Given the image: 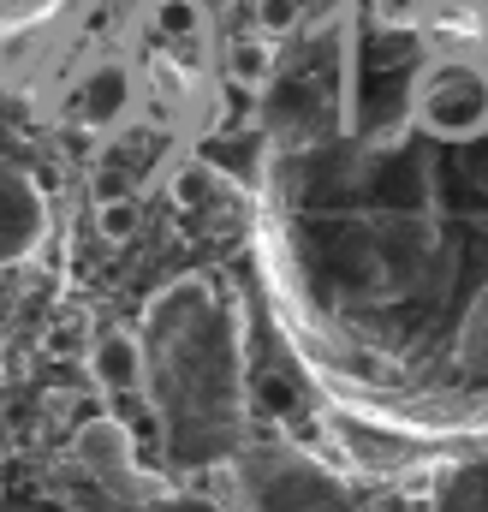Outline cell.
<instances>
[{
	"label": "cell",
	"mask_w": 488,
	"mask_h": 512,
	"mask_svg": "<svg viewBox=\"0 0 488 512\" xmlns=\"http://www.w3.org/2000/svg\"><path fill=\"white\" fill-rule=\"evenodd\" d=\"M84 370H90V382L102 387L108 399H143V387H149V364H143V346H137V334H125V328H108V334H96L90 340V352H84Z\"/></svg>",
	"instance_id": "cell-2"
},
{
	"label": "cell",
	"mask_w": 488,
	"mask_h": 512,
	"mask_svg": "<svg viewBox=\"0 0 488 512\" xmlns=\"http://www.w3.org/2000/svg\"><path fill=\"white\" fill-rule=\"evenodd\" d=\"M78 459L96 465V471H125L131 465V435H125L120 417H90L78 429Z\"/></svg>",
	"instance_id": "cell-4"
},
{
	"label": "cell",
	"mask_w": 488,
	"mask_h": 512,
	"mask_svg": "<svg viewBox=\"0 0 488 512\" xmlns=\"http://www.w3.org/2000/svg\"><path fill=\"white\" fill-rule=\"evenodd\" d=\"M149 24L161 36H197L203 30V6L197 0H149Z\"/></svg>",
	"instance_id": "cell-6"
},
{
	"label": "cell",
	"mask_w": 488,
	"mask_h": 512,
	"mask_svg": "<svg viewBox=\"0 0 488 512\" xmlns=\"http://www.w3.org/2000/svg\"><path fill=\"white\" fill-rule=\"evenodd\" d=\"M256 36H268V42H280V36H292V24H298V0H262L256 6Z\"/></svg>",
	"instance_id": "cell-10"
},
{
	"label": "cell",
	"mask_w": 488,
	"mask_h": 512,
	"mask_svg": "<svg viewBox=\"0 0 488 512\" xmlns=\"http://www.w3.org/2000/svg\"><path fill=\"white\" fill-rule=\"evenodd\" d=\"M149 512H227V507H221V501H209V495H191V489H185V495H161Z\"/></svg>",
	"instance_id": "cell-11"
},
{
	"label": "cell",
	"mask_w": 488,
	"mask_h": 512,
	"mask_svg": "<svg viewBox=\"0 0 488 512\" xmlns=\"http://www.w3.org/2000/svg\"><path fill=\"white\" fill-rule=\"evenodd\" d=\"M30 6H48V0H0V24L18 18V12H30Z\"/></svg>",
	"instance_id": "cell-12"
},
{
	"label": "cell",
	"mask_w": 488,
	"mask_h": 512,
	"mask_svg": "<svg viewBox=\"0 0 488 512\" xmlns=\"http://www.w3.org/2000/svg\"><path fill=\"white\" fill-rule=\"evenodd\" d=\"M125 108H131V72H125L120 60L90 66L84 84H78V114H84V126H120Z\"/></svg>",
	"instance_id": "cell-3"
},
{
	"label": "cell",
	"mask_w": 488,
	"mask_h": 512,
	"mask_svg": "<svg viewBox=\"0 0 488 512\" xmlns=\"http://www.w3.org/2000/svg\"><path fill=\"white\" fill-rule=\"evenodd\" d=\"M96 227H102L108 245H125V239L137 233V203H131V197H108V203L96 209Z\"/></svg>",
	"instance_id": "cell-8"
},
{
	"label": "cell",
	"mask_w": 488,
	"mask_h": 512,
	"mask_svg": "<svg viewBox=\"0 0 488 512\" xmlns=\"http://www.w3.org/2000/svg\"><path fill=\"white\" fill-rule=\"evenodd\" d=\"M274 60H280V48L268 42V36H239L233 48H227V72L250 84V90H262L268 78H274Z\"/></svg>",
	"instance_id": "cell-5"
},
{
	"label": "cell",
	"mask_w": 488,
	"mask_h": 512,
	"mask_svg": "<svg viewBox=\"0 0 488 512\" xmlns=\"http://www.w3.org/2000/svg\"><path fill=\"white\" fill-rule=\"evenodd\" d=\"M209 197H215V173H209L203 161H185V167L173 173V203H179V209H203Z\"/></svg>",
	"instance_id": "cell-7"
},
{
	"label": "cell",
	"mask_w": 488,
	"mask_h": 512,
	"mask_svg": "<svg viewBox=\"0 0 488 512\" xmlns=\"http://www.w3.org/2000/svg\"><path fill=\"white\" fill-rule=\"evenodd\" d=\"M42 239H48V197H42V185L24 167L0 161V268L30 262Z\"/></svg>",
	"instance_id": "cell-1"
},
{
	"label": "cell",
	"mask_w": 488,
	"mask_h": 512,
	"mask_svg": "<svg viewBox=\"0 0 488 512\" xmlns=\"http://www.w3.org/2000/svg\"><path fill=\"white\" fill-rule=\"evenodd\" d=\"M90 340H96V334H90V316H66V322H54V328H48V352H54V358L90 352Z\"/></svg>",
	"instance_id": "cell-9"
}]
</instances>
